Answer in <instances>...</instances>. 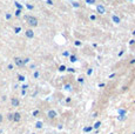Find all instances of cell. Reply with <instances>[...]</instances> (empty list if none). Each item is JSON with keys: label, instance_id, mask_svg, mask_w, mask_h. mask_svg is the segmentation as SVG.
<instances>
[{"label": "cell", "instance_id": "cell-21", "mask_svg": "<svg viewBox=\"0 0 135 134\" xmlns=\"http://www.w3.org/2000/svg\"><path fill=\"white\" fill-rule=\"evenodd\" d=\"M19 31H20V28L17 27V28H16V33H19Z\"/></svg>", "mask_w": 135, "mask_h": 134}, {"label": "cell", "instance_id": "cell-16", "mask_svg": "<svg viewBox=\"0 0 135 134\" xmlns=\"http://www.w3.org/2000/svg\"><path fill=\"white\" fill-rule=\"evenodd\" d=\"M16 5H17V7L18 8H22V6L20 5V4H18V3H16Z\"/></svg>", "mask_w": 135, "mask_h": 134}, {"label": "cell", "instance_id": "cell-2", "mask_svg": "<svg viewBox=\"0 0 135 134\" xmlns=\"http://www.w3.org/2000/svg\"><path fill=\"white\" fill-rule=\"evenodd\" d=\"M14 62H16V65L19 66V67H22V66L25 65V61H24V59H21V58H16L14 59Z\"/></svg>", "mask_w": 135, "mask_h": 134}, {"label": "cell", "instance_id": "cell-1", "mask_svg": "<svg viewBox=\"0 0 135 134\" xmlns=\"http://www.w3.org/2000/svg\"><path fill=\"white\" fill-rule=\"evenodd\" d=\"M26 20H27V24L29 26H33V27H35L36 25H38V19L34 18V17H26Z\"/></svg>", "mask_w": 135, "mask_h": 134}, {"label": "cell", "instance_id": "cell-23", "mask_svg": "<svg viewBox=\"0 0 135 134\" xmlns=\"http://www.w3.org/2000/svg\"><path fill=\"white\" fill-rule=\"evenodd\" d=\"M133 134H135V132H134V133H133Z\"/></svg>", "mask_w": 135, "mask_h": 134}, {"label": "cell", "instance_id": "cell-20", "mask_svg": "<svg viewBox=\"0 0 135 134\" xmlns=\"http://www.w3.org/2000/svg\"><path fill=\"white\" fill-rule=\"evenodd\" d=\"M20 13H21V12H20V10H18V11H17L16 14H17V15H20Z\"/></svg>", "mask_w": 135, "mask_h": 134}, {"label": "cell", "instance_id": "cell-4", "mask_svg": "<svg viewBox=\"0 0 135 134\" xmlns=\"http://www.w3.org/2000/svg\"><path fill=\"white\" fill-rule=\"evenodd\" d=\"M20 119H21L20 113H14L13 114V120H14V121H20Z\"/></svg>", "mask_w": 135, "mask_h": 134}, {"label": "cell", "instance_id": "cell-7", "mask_svg": "<svg viewBox=\"0 0 135 134\" xmlns=\"http://www.w3.org/2000/svg\"><path fill=\"white\" fill-rule=\"evenodd\" d=\"M113 21H114L115 24H119L120 23V18L119 17H116V15H113Z\"/></svg>", "mask_w": 135, "mask_h": 134}, {"label": "cell", "instance_id": "cell-19", "mask_svg": "<svg viewBox=\"0 0 135 134\" xmlns=\"http://www.w3.org/2000/svg\"><path fill=\"white\" fill-rule=\"evenodd\" d=\"M34 76H35V78H38V76H39V72H35V73H34Z\"/></svg>", "mask_w": 135, "mask_h": 134}, {"label": "cell", "instance_id": "cell-5", "mask_svg": "<svg viewBox=\"0 0 135 134\" xmlns=\"http://www.w3.org/2000/svg\"><path fill=\"white\" fill-rule=\"evenodd\" d=\"M11 102H12V105H13L14 107L19 106V100H18V99H16V98H13L12 100H11Z\"/></svg>", "mask_w": 135, "mask_h": 134}, {"label": "cell", "instance_id": "cell-9", "mask_svg": "<svg viewBox=\"0 0 135 134\" xmlns=\"http://www.w3.org/2000/svg\"><path fill=\"white\" fill-rule=\"evenodd\" d=\"M41 127H42V122H36V128H41Z\"/></svg>", "mask_w": 135, "mask_h": 134}, {"label": "cell", "instance_id": "cell-11", "mask_svg": "<svg viewBox=\"0 0 135 134\" xmlns=\"http://www.w3.org/2000/svg\"><path fill=\"white\" fill-rule=\"evenodd\" d=\"M71 61H73V62H74V61H77V57L72 55V57H71Z\"/></svg>", "mask_w": 135, "mask_h": 134}, {"label": "cell", "instance_id": "cell-8", "mask_svg": "<svg viewBox=\"0 0 135 134\" xmlns=\"http://www.w3.org/2000/svg\"><path fill=\"white\" fill-rule=\"evenodd\" d=\"M98 11H99L101 14H103V13H104V7H103V6H98Z\"/></svg>", "mask_w": 135, "mask_h": 134}, {"label": "cell", "instance_id": "cell-3", "mask_svg": "<svg viewBox=\"0 0 135 134\" xmlns=\"http://www.w3.org/2000/svg\"><path fill=\"white\" fill-rule=\"evenodd\" d=\"M26 36H27V38L32 39L34 37V32L32 30H27V31H26Z\"/></svg>", "mask_w": 135, "mask_h": 134}, {"label": "cell", "instance_id": "cell-13", "mask_svg": "<svg viewBox=\"0 0 135 134\" xmlns=\"http://www.w3.org/2000/svg\"><path fill=\"white\" fill-rule=\"evenodd\" d=\"M100 126H101V122H96V124H95V126H94V127H95V128H99Z\"/></svg>", "mask_w": 135, "mask_h": 134}, {"label": "cell", "instance_id": "cell-14", "mask_svg": "<svg viewBox=\"0 0 135 134\" xmlns=\"http://www.w3.org/2000/svg\"><path fill=\"white\" fill-rule=\"evenodd\" d=\"M8 120H13V114H8Z\"/></svg>", "mask_w": 135, "mask_h": 134}, {"label": "cell", "instance_id": "cell-17", "mask_svg": "<svg viewBox=\"0 0 135 134\" xmlns=\"http://www.w3.org/2000/svg\"><path fill=\"white\" fill-rule=\"evenodd\" d=\"M65 69H66V67H65V66H61V67H60V71H65Z\"/></svg>", "mask_w": 135, "mask_h": 134}, {"label": "cell", "instance_id": "cell-15", "mask_svg": "<svg viewBox=\"0 0 135 134\" xmlns=\"http://www.w3.org/2000/svg\"><path fill=\"white\" fill-rule=\"evenodd\" d=\"M19 80H20V81H24V80H25V78H24L22 75H19Z\"/></svg>", "mask_w": 135, "mask_h": 134}, {"label": "cell", "instance_id": "cell-6", "mask_svg": "<svg viewBox=\"0 0 135 134\" xmlns=\"http://www.w3.org/2000/svg\"><path fill=\"white\" fill-rule=\"evenodd\" d=\"M55 116H56V112L55 111H49L48 112V118L53 119V118H55Z\"/></svg>", "mask_w": 135, "mask_h": 134}, {"label": "cell", "instance_id": "cell-22", "mask_svg": "<svg viewBox=\"0 0 135 134\" xmlns=\"http://www.w3.org/2000/svg\"><path fill=\"white\" fill-rule=\"evenodd\" d=\"M38 114H39V112H38V111H35V112L33 113V115H38Z\"/></svg>", "mask_w": 135, "mask_h": 134}, {"label": "cell", "instance_id": "cell-12", "mask_svg": "<svg viewBox=\"0 0 135 134\" xmlns=\"http://www.w3.org/2000/svg\"><path fill=\"white\" fill-rule=\"evenodd\" d=\"M85 132H89V131H92V127H86V128L84 129Z\"/></svg>", "mask_w": 135, "mask_h": 134}, {"label": "cell", "instance_id": "cell-18", "mask_svg": "<svg viewBox=\"0 0 135 134\" xmlns=\"http://www.w3.org/2000/svg\"><path fill=\"white\" fill-rule=\"evenodd\" d=\"M3 120H4V118H3V115H1V114H0V124H1V122H3Z\"/></svg>", "mask_w": 135, "mask_h": 134}, {"label": "cell", "instance_id": "cell-10", "mask_svg": "<svg viewBox=\"0 0 135 134\" xmlns=\"http://www.w3.org/2000/svg\"><path fill=\"white\" fill-rule=\"evenodd\" d=\"M117 119H119V120H125L126 119V115H120Z\"/></svg>", "mask_w": 135, "mask_h": 134}]
</instances>
